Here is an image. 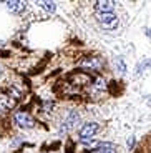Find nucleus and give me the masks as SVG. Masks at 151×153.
I'll list each match as a JSON object with an SVG mask.
<instances>
[{
    "label": "nucleus",
    "mask_w": 151,
    "mask_h": 153,
    "mask_svg": "<svg viewBox=\"0 0 151 153\" xmlns=\"http://www.w3.org/2000/svg\"><path fill=\"white\" fill-rule=\"evenodd\" d=\"M15 105H17V100L12 95H8V93H0V115H4L8 110L15 108Z\"/></svg>",
    "instance_id": "39448f33"
},
{
    "label": "nucleus",
    "mask_w": 151,
    "mask_h": 153,
    "mask_svg": "<svg viewBox=\"0 0 151 153\" xmlns=\"http://www.w3.org/2000/svg\"><path fill=\"white\" fill-rule=\"evenodd\" d=\"M133 145H135V138L131 137V138H130V140H128V148H131Z\"/></svg>",
    "instance_id": "2eb2a0df"
},
{
    "label": "nucleus",
    "mask_w": 151,
    "mask_h": 153,
    "mask_svg": "<svg viewBox=\"0 0 151 153\" xmlns=\"http://www.w3.org/2000/svg\"><path fill=\"white\" fill-rule=\"evenodd\" d=\"M38 7L43 8L47 13H53L55 8H57V4H55V2H38Z\"/></svg>",
    "instance_id": "9d476101"
},
{
    "label": "nucleus",
    "mask_w": 151,
    "mask_h": 153,
    "mask_svg": "<svg viewBox=\"0 0 151 153\" xmlns=\"http://www.w3.org/2000/svg\"><path fill=\"white\" fill-rule=\"evenodd\" d=\"M91 153H116V146L113 143H100Z\"/></svg>",
    "instance_id": "1a4fd4ad"
},
{
    "label": "nucleus",
    "mask_w": 151,
    "mask_h": 153,
    "mask_svg": "<svg viewBox=\"0 0 151 153\" xmlns=\"http://www.w3.org/2000/svg\"><path fill=\"white\" fill-rule=\"evenodd\" d=\"M52 107H53V103H52V102H50V103L47 102V103L43 105V108H45V111H48V108H52Z\"/></svg>",
    "instance_id": "4468645a"
},
{
    "label": "nucleus",
    "mask_w": 151,
    "mask_h": 153,
    "mask_svg": "<svg viewBox=\"0 0 151 153\" xmlns=\"http://www.w3.org/2000/svg\"><path fill=\"white\" fill-rule=\"evenodd\" d=\"M0 75H2V68H0Z\"/></svg>",
    "instance_id": "a211bd4d"
},
{
    "label": "nucleus",
    "mask_w": 151,
    "mask_h": 153,
    "mask_svg": "<svg viewBox=\"0 0 151 153\" xmlns=\"http://www.w3.org/2000/svg\"><path fill=\"white\" fill-rule=\"evenodd\" d=\"M13 122H15L20 128H23V130H30V128L35 126V120L32 118L27 111H15V115H13Z\"/></svg>",
    "instance_id": "7ed1b4c3"
},
{
    "label": "nucleus",
    "mask_w": 151,
    "mask_h": 153,
    "mask_svg": "<svg viewBox=\"0 0 151 153\" xmlns=\"http://www.w3.org/2000/svg\"><path fill=\"white\" fill-rule=\"evenodd\" d=\"M100 130V125L96 122H87L80 126L78 135H80V140H91L95 135L98 133Z\"/></svg>",
    "instance_id": "f257e3e1"
},
{
    "label": "nucleus",
    "mask_w": 151,
    "mask_h": 153,
    "mask_svg": "<svg viewBox=\"0 0 151 153\" xmlns=\"http://www.w3.org/2000/svg\"><path fill=\"white\" fill-rule=\"evenodd\" d=\"M146 35H148V37H151V28H146Z\"/></svg>",
    "instance_id": "dca6fc26"
},
{
    "label": "nucleus",
    "mask_w": 151,
    "mask_h": 153,
    "mask_svg": "<svg viewBox=\"0 0 151 153\" xmlns=\"http://www.w3.org/2000/svg\"><path fill=\"white\" fill-rule=\"evenodd\" d=\"M96 20L106 30H115L118 27V17L115 15L113 12L111 13H96Z\"/></svg>",
    "instance_id": "f03ea898"
},
{
    "label": "nucleus",
    "mask_w": 151,
    "mask_h": 153,
    "mask_svg": "<svg viewBox=\"0 0 151 153\" xmlns=\"http://www.w3.org/2000/svg\"><path fill=\"white\" fill-rule=\"evenodd\" d=\"M2 45H4V40H0V47H2Z\"/></svg>",
    "instance_id": "f3484780"
},
{
    "label": "nucleus",
    "mask_w": 151,
    "mask_h": 153,
    "mask_svg": "<svg viewBox=\"0 0 151 153\" xmlns=\"http://www.w3.org/2000/svg\"><path fill=\"white\" fill-rule=\"evenodd\" d=\"M78 120H80V113L76 110H72L70 113L67 115V118L61 122L60 131H61V133H67V131L73 130V128L76 126V123H78Z\"/></svg>",
    "instance_id": "20e7f679"
},
{
    "label": "nucleus",
    "mask_w": 151,
    "mask_h": 153,
    "mask_svg": "<svg viewBox=\"0 0 151 153\" xmlns=\"http://www.w3.org/2000/svg\"><path fill=\"white\" fill-rule=\"evenodd\" d=\"M96 13H111L115 10V2L113 0H98L95 2Z\"/></svg>",
    "instance_id": "423d86ee"
},
{
    "label": "nucleus",
    "mask_w": 151,
    "mask_h": 153,
    "mask_svg": "<svg viewBox=\"0 0 151 153\" xmlns=\"http://www.w3.org/2000/svg\"><path fill=\"white\" fill-rule=\"evenodd\" d=\"M93 87H95V90H103V88L106 87V83H105V80H103V78H96Z\"/></svg>",
    "instance_id": "ddd939ff"
},
{
    "label": "nucleus",
    "mask_w": 151,
    "mask_h": 153,
    "mask_svg": "<svg viewBox=\"0 0 151 153\" xmlns=\"http://www.w3.org/2000/svg\"><path fill=\"white\" fill-rule=\"evenodd\" d=\"M103 65V62L100 57H87L83 62H81V67H87L90 70H100Z\"/></svg>",
    "instance_id": "0eeeda50"
},
{
    "label": "nucleus",
    "mask_w": 151,
    "mask_h": 153,
    "mask_svg": "<svg viewBox=\"0 0 151 153\" xmlns=\"http://www.w3.org/2000/svg\"><path fill=\"white\" fill-rule=\"evenodd\" d=\"M148 67H151V60H144V62H141V63H138V67H136V73L144 72V68H148Z\"/></svg>",
    "instance_id": "f8f14e48"
},
{
    "label": "nucleus",
    "mask_w": 151,
    "mask_h": 153,
    "mask_svg": "<svg viewBox=\"0 0 151 153\" xmlns=\"http://www.w3.org/2000/svg\"><path fill=\"white\" fill-rule=\"evenodd\" d=\"M115 65H116V68H118V72H120V73H125L126 72V65H125V62H123V58H121V57L115 58Z\"/></svg>",
    "instance_id": "9b49d317"
},
{
    "label": "nucleus",
    "mask_w": 151,
    "mask_h": 153,
    "mask_svg": "<svg viewBox=\"0 0 151 153\" xmlns=\"http://www.w3.org/2000/svg\"><path fill=\"white\" fill-rule=\"evenodd\" d=\"M5 7H7L12 13H22L27 7V2H22V0H10V2H5Z\"/></svg>",
    "instance_id": "6e6552de"
}]
</instances>
